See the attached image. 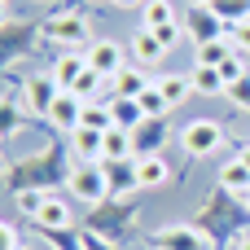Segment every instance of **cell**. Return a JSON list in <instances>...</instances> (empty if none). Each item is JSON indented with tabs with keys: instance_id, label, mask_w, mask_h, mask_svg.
Segmentation results:
<instances>
[{
	"instance_id": "6da1fadb",
	"label": "cell",
	"mask_w": 250,
	"mask_h": 250,
	"mask_svg": "<svg viewBox=\"0 0 250 250\" xmlns=\"http://www.w3.org/2000/svg\"><path fill=\"white\" fill-rule=\"evenodd\" d=\"M66 180H70V193L79 202H88V207H101L110 198V180H105V167L101 163H75L66 171Z\"/></svg>"
},
{
	"instance_id": "7a4b0ae2",
	"label": "cell",
	"mask_w": 250,
	"mask_h": 250,
	"mask_svg": "<svg viewBox=\"0 0 250 250\" xmlns=\"http://www.w3.org/2000/svg\"><path fill=\"white\" fill-rule=\"evenodd\" d=\"M154 250H215V242L198 229V224H167L158 233H149Z\"/></svg>"
},
{
	"instance_id": "3957f363",
	"label": "cell",
	"mask_w": 250,
	"mask_h": 250,
	"mask_svg": "<svg viewBox=\"0 0 250 250\" xmlns=\"http://www.w3.org/2000/svg\"><path fill=\"white\" fill-rule=\"evenodd\" d=\"M233 26H224V18L211 9V4H189V13H185V35L193 40V48L198 44H211V40H224Z\"/></svg>"
},
{
	"instance_id": "277c9868",
	"label": "cell",
	"mask_w": 250,
	"mask_h": 250,
	"mask_svg": "<svg viewBox=\"0 0 250 250\" xmlns=\"http://www.w3.org/2000/svg\"><path fill=\"white\" fill-rule=\"evenodd\" d=\"M180 145H185L189 158H207V154H215V149L224 145V127H220L215 119H193V123H185Z\"/></svg>"
},
{
	"instance_id": "5b68a950",
	"label": "cell",
	"mask_w": 250,
	"mask_h": 250,
	"mask_svg": "<svg viewBox=\"0 0 250 250\" xmlns=\"http://www.w3.org/2000/svg\"><path fill=\"white\" fill-rule=\"evenodd\" d=\"M40 35L53 40V44H62V53H66V48H79L88 40V22L79 13H53V18L40 22Z\"/></svg>"
},
{
	"instance_id": "8992f818",
	"label": "cell",
	"mask_w": 250,
	"mask_h": 250,
	"mask_svg": "<svg viewBox=\"0 0 250 250\" xmlns=\"http://www.w3.org/2000/svg\"><path fill=\"white\" fill-rule=\"evenodd\" d=\"M83 105H88V101H79L75 92H57L44 119H48V123H53L57 132H66V136H70V132H75V127L83 123Z\"/></svg>"
},
{
	"instance_id": "52a82bcc",
	"label": "cell",
	"mask_w": 250,
	"mask_h": 250,
	"mask_svg": "<svg viewBox=\"0 0 250 250\" xmlns=\"http://www.w3.org/2000/svg\"><path fill=\"white\" fill-rule=\"evenodd\" d=\"M83 57H88V66H92L97 75H105V79H114V75L123 70V48H119L114 40H88Z\"/></svg>"
},
{
	"instance_id": "ba28073f",
	"label": "cell",
	"mask_w": 250,
	"mask_h": 250,
	"mask_svg": "<svg viewBox=\"0 0 250 250\" xmlns=\"http://www.w3.org/2000/svg\"><path fill=\"white\" fill-rule=\"evenodd\" d=\"M62 88H57V79L53 75H31L26 79V88H22V101H26V114H48V105H53V97H57Z\"/></svg>"
},
{
	"instance_id": "9c48e42d",
	"label": "cell",
	"mask_w": 250,
	"mask_h": 250,
	"mask_svg": "<svg viewBox=\"0 0 250 250\" xmlns=\"http://www.w3.org/2000/svg\"><path fill=\"white\" fill-rule=\"evenodd\" d=\"M70 158H75V163H101V158H105V132L75 127V132H70Z\"/></svg>"
},
{
	"instance_id": "30bf717a",
	"label": "cell",
	"mask_w": 250,
	"mask_h": 250,
	"mask_svg": "<svg viewBox=\"0 0 250 250\" xmlns=\"http://www.w3.org/2000/svg\"><path fill=\"white\" fill-rule=\"evenodd\" d=\"M83 70H88V57H83L79 48H66V53H57V62H53V70H48V75L57 79V88H62V92H70V88H75V79H79Z\"/></svg>"
},
{
	"instance_id": "8fae6325",
	"label": "cell",
	"mask_w": 250,
	"mask_h": 250,
	"mask_svg": "<svg viewBox=\"0 0 250 250\" xmlns=\"http://www.w3.org/2000/svg\"><path fill=\"white\" fill-rule=\"evenodd\" d=\"M110 83H114V97H127V101H141V97L154 88V79H149L141 66H123Z\"/></svg>"
},
{
	"instance_id": "7c38bea8",
	"label": "cell",
	"mask_w": 250,
	"mask_h": 250,
	"mask_svg": "<svg viewBox=\"0 0 250 250\" xmlns=\"http://www.w3.org/2000/svg\"><path fill=\"white\" fill-rule=\"evenodd\" d=\"M31 224H35V229H44V233H57V229H75V211H70V207H66L57 193H53V198L40 207V215H35Z\"/></svg>"
},
{
	"instance_id": "4fadbf2b",
	"label": "cell",
	"mask_w": 250,
	"mask_h": 250,
	"mask_svg": "<svg viewBox=\"0 0 250 250\" xmlns=\"http://www.w3.org/2000/svg\"><path fill=\"white\" fill-rule=\"evenodd\" d=\"M167 180H171V167H167L158 154L136 158V189H163Z\"/></svg>"
},
{
	"instance_id": "5bb4252c",
	"label": "cell",
	"mask_w": 250,
	"mask_h": 250,
	"mask_svg": "<svg viewBox=\"0 0 250 250\" xmlns=\"http://www.w3.org/2000/svg\"><path fill=\"white\" fill-rule=\"evenodd\" d=\"M233 53H237V48H233V31H229L224 40L198 44V48H193V66H215V70H220V66H224V62H229Z\"/></svg>"
},
{
	"instance_id": "9a60e30c",
	"label": "cell",
	"mask_w": 250,
	"mask_h": 250,
	"mask_svg": "<svg viewBox=\"0 0 250 250\" xmlns=\"http://www.w3.org/2000/svg\"><path fill=\"white\" fill-rule=\"evenodd\" d=\"M163 53H167V48L158 44V35H154L149 26H141V31L132 35V57H136V66H154Z\"/></svg>"
},
{
	"instance_id": "2e32d148",
	"label": "cell",
	"mask_w": 250,
	"mask_h": 250,
	"mask_svg": "<svg viewBox=\"0 0 250 250\" xmlns=\"http://www.w3.org/2000/svg\"><path fill=\"white\" fill-rule=\"evenodd\" d=\"M189 83H193V92H202V97H220V92H229V79H224L215 66H193V70H189Z\"/></svg>"
},
{
	"instance_id": "e0dca14e",
	"label": "cell",
	"mask_w": 250,
	"mask_h": 250,
	"mask_svg": "<svg viewBox=\"0 0 250 250\" xmlns=\"http://www.w3.org/2000/svg\"><path fill=\"white\" fill-rule=\"evenodd\" d=\"M220 185H224L229 193H242V198L250 193V167L242 163V158H237V154H233V158L220 167Z\"/></svg>"
},
{
	"instance_id": "ac0fdd59",
	"label": "cell",
	"mask_w": 250,
	"mask_h": 250,
	"mask_svg": "<svg viewBox=\"0 0 250 250\" xmlns=\"http://www.w3.org/2000/svg\"><path fill=\"white\" fill-rule=\"evenodd\" d=\"M119 158H136V141L127 127H110L105 132V158L101 163H119Z\"/></svg>"
},
{
	"instance_id": "d6986e66",
	"label": "cell",
	"mask_w": 250,
	"mask_h": 250,
	"mask_svg": "<svg viewBox=\"0 0 250 250\" xmlns=\"http://www.w3.org/2000/svg\"><path fill=\"white\" fill-rule=\"evenodd\" d=\"M110 114H114V127H127V132H136V127L145 123L141 101H127V97H114V101H110Z\"/></svg>"
},
{
	"instance_id": "ffe728a7",
	"label": "cell",
	"mask_w": 250,
	"mask_h": 250,
	"mask_svg": "<svg viewBox=\"0 0 250 250\" xmlns=\"http://www.w3.org/2000/svg\"><path fill=\"white\" fill-rule=\"evenodd\" d=\"M132 141H136V158L158 154V141H163V119H145V123L132 132Z\"/></svg>"
},
{
	"instance_id": "44dd1931",
	"label": "cell",
	"mask_w": 250,
	"mask_h": 250,
	"mask_svg": "<svg viewBox=\"0 0 250 250\" xmlns=\"http://www.w3.org/2000/svg\"><path fill=\"white\" fill-rule=\"evenodd\" d=\"M101 167H105L110 193L114 189H136V158H119V163H101Z\"/></svg>"
},
{
	"instance_id": "7402d4cb",
	"label": "cell",
	"mask_w": 250,
	"mask_h": 250,
	"mask_svg": "<svg viewBox=\"0 0 250 250\" xmlns=\"http://www.w3.org/2000/svg\"><path fill=\"white\" fill-rule=\"evenodd\" d=\"M154 83H158V92L167 97V105H171V110H176V105H180V101H185V97L193 92V83H189V75H158Z\"/></svg>"
},
{
	"instance_id": "603a6c76",
	"label": "cell",
	"mask_w": 250,
	"mask_h": 250,
	"mask_svg": "<svg viewBox=\"0 0 250 250\" xmlns=\"http://www.w3.org/2000/svg\"><path fill=\"white\" fill-rule=\"evenodd\" d=\"M141 18H145V26H149V31L180 22V18H176V9H171V0H145V4H141Z\"/></svg>"
},
{
	"instance_id": "cb8c5ba5",
	"label": "cell",
	"mask_w": 250,
	"mask_h": 250,
	"mask_svg": "<svg viewBox=\"0 0 250 250\" xmlns=\"http://www.w3.org/2000/svg\"><path fill=\"white\" fill-rule=\"evenodd\" d=\"M211 9L224 18V26H237L250 18V0H211Z\"/></svg>"
},
{
	"instance_id": "d4e9b609",
	"label": "cell",
	"mask_w": 250,
	"mask_h": 250,
	"mask_svg": "<svg viewBox=\"0 0 250 250\" xmlns=\"http://www.w3.org/2000/svg\"><path fill=\"white\" fill-rule=\"evenodd\" d=\"M79 127H92V132H110L114 127V114H110V105H83V123Z\"/></svg>"
},
{
	"instance_id": "484cf974",
	"label": "cell",
	"mask_w": 250,
	"mask_h": 250,
	"mask_svg": "<svg viewBox=\"0 0 250 250\" xmlns=\"http://www.w3.org/2000/svg\"><path fill=\"white\" fill-rule=\"evenodd\" d=\"M48 198H53V193H44V189H22V193H13V202H18V211H22V215H31V220L40 215V207H44Z\"/></svg>"
},
{
	"instance_id": "4316f807",
	"label": "cell",
	"mask_w": 250,
	"mask_h": 250,
	"mask_svg": "<svg viewBox=\"0 0 250 250\" xmlns=\"http://www.w3.org/2000/svg\"><path fill=\"white\" fill-rule=\"evenodd\" d=\"M101 79H105V75H97V70H92V66H88V70H83V75H79V79H75V88H70V92H75V97H79V101H92V97H97V92H101Z\"/></svg>"
},
{
	"instance_id": "83f0119b",
	"label": "cell",
	"mask_w": 250,
	"mask_h": 250,
	"mask_svg": "<svg viewBox=\"0 0 250 250\" xmlns=\"http://www.w3.org/2000/svg\"><path fill=\"white\" fill-rule=\"evenodd\" d=\"M141 110H145V119H163V114L171 110V105H167V97L158 92V83H154V88H149V92L141 97Z\"/></svg>"
},
{
	"instance_id": "f1b7e54d",
	"label": "cell",
	"mask_w": 250,
	"mask_h": 250,
	"mask_svg": "<svg viewBox=\"0 0 250 250\" xmlns=\"http://www.w3.org/2000/svg\"><path fill=\"white\" fill-rule=\"evenodd\" d=\"M220 75H224L229 83H237V79H246V75H250V70H246V53H233V57H229V62L220 66Z\"/></svg>"
},
{
	"instance_id": "f546056e",
	"label": "cell",
	"mask_w": 250,
	"mask_h": 250,
	"mask_svg": "<svg viewBox=\"0 0 250 250\" xmlns=\"http://www.w3.org/2000/svg\"><path fill=\"white\" fill-rule=\"evenodd\" d=\"M154 35H158V44H163V48H176V44L185 40V26H180V22H171V26H158Z\"/></svg>"
},
{
	"instance_id": "4dcf8cb0",
	"label": "cell",
	"mask_w": 250,
	"mask_h": 250,
	"mask_svg": "<svg viewBox=\"0 0 250 250\" xmlns=\"http://www.w3.org/2000/svg\"><path fill=\"white\" fill-rule=\"evenodd\" d=\"M229 97H233L242 110H250V75H246V79H237V83H229Z\"/></svg>"
},
{
	"instance_id": "1f68e13d",
	"label": "cell",
	"mask_w": 250,
	"mask_h": 250,
	"mask_svg": "<svg viewBox=\"0 0 250 250\" xmlns=\"http://www.w3.org/2000/svg\"><path fill=\"white\" fill-rule=\"evenodd\" d=\"M79 237H83V250H119L110 237H101V233H92V229H83Z\"/></svg>"
},
{
	"instance_id": "d6a6232c",
	"label": "cell",
	"mask_w": 250,
	"mask_h": 250,
	"mask_svg": "<svg viewBox=\"0 0 250 250\" xmlns=\"http://www.w3.org/2000/svg\"><path fill=\"white\" fill-rule=\"evenodd\" d=\"M233 48H237V53H246V57H250V18H246V22H237V26H233Z\"/></svg>"
},
{
	"instance_id": "836d02e7",
	"label": "cell",
	"mask_w": 250,
	"mask_h": 250,
	"mask_svg": "<svg viewBox=\"0 0 250 250\" xmlns=\"http://www.w3.org/2000/svg\"><path fill=\"white\" fill-rule=\"evenodd\" d=\"M0 242H4V250H22V237H18V224L13 220L0 224Z\"/></svg>"
},
{
	"instance_id": "e575fe53",
	"label": "cell",
	"mask_w": 250,
	"mask_h": 250,
	"mask_svg": "<svg viewBox=\"0 0 250 250\" xmlns=\"http://www.w3.org/2000/svg\"><path fill=\"white\" fill-rule=\"evenodd\" d=\"M233 250H250V229L242 233V237H237V242H233Z\"/></svg>"
},
{
	"instance_id": "d590c367",
	"label": "cell",
	"mask_w": 250,
	"mask_h": 250,
	"mask_svg": "<svg viewBox=\"0 0 250 250\" xmlns=\"http://www.w3.org/2000/svg\"><path fill=\"white\" fill-rule=\"evenodd\" d=\"M114 9H136V4H145V0H110Z\"/></svg>"
},
{
	"instance_id": "8d00e7d4",
	"label": "cell",
	"mask_w": 250,
	"mask_h": 250,
	"mask_svg": "<svg viewBox=\"0 0 250 250\" xmlns=\"http://www.w3.org/2000/svg\"><path fill=\"white\" fill-rule=\"evenodd\" d=\"M237 158H242V163H246V167H250V141H246V145H242V149H237Z\"/></svg>"
},
{
	"instance_id": "74e56055",
	"label": "cell",
	"mask_w": 250,
	"mask_h": 250,
	"mask_svg": "<svg viewBox=\"0 0 250 250\" xmlns=\"http://www.w3.org/2000/svg\"><path fill=\"white\" fill-rule=\"evenodd\" d=\"M242 207H246V211H250V193H246V198H242Z\"/></svg>"
},
{
	"instance_id": "f35d334b",
	"label": "cell",
	"mask_w": 250,
	"mask_h": 250,
	"mask_svg": "<svg viewBox=\"0 0 250 250\" xmlns=\"http://www.w3.org/2000/svg\"><path fill=\"white\" fill-rule=\"evenodd\" d=\"M193 4H211V0H193Z\"/></svg>"
},
{
	"instance_id": "ab89813d",
	"label": "cell",
	"mask_w": 250,
	"mask_h": 250,
	"mask_svg": "<svg viewBox=\"0 0 250 250\" xmlns=\"http://www.w3.org/2000/svg\"><path fill=\"white\" fill-rule=\"evenodd\" d=\"M4 4H9V0H4Z\"/></svg>"
},
{
	"instance_id": "60d3db41",
	"label": "cell",
	"mask_w": 250,
	"mask_h": 250,
	"mask_svg": "<svg viewBox=\"0 0 250 250\" xmlns=\"http://www.w3.org/2000/svg\"><path fill=\"white\" fill-rule=\"evenodd\" d=\"M105 4H110V0H105Z\"/></svg>"
}]
</instances>
